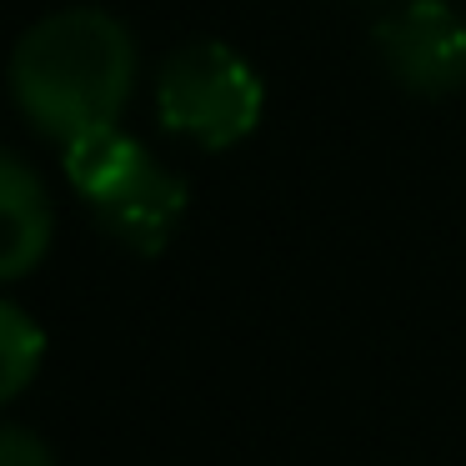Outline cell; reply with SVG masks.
<instances>
[{"mask_svg":"<svg viewBox=\"0 0 466 466\" xmlns=\"http://www.w3.org/2000/svg\"><path fill=\"white\" fill-rule=\"evenodd\" d=\"M136 91V41L111 11L66 5L15 41L11 96L21 116L51 141L121 126Z\"/></svg>","mask_w":466,"mask_h":466,"instance_id":"cell-1","label":"cell"},{"mask_svg":"<svg viewBox=\"0 0 466 466\" xmlns=\"http://www.w3.org/2000/svg\"><path fill=\"white\" fill-rule=\"evenodd\" d=\"M266 86L256 66L226 41H191L156 76V116L171 136L201 151H231L261 126Z\"/></svg>","mask_w":466,"mask_h":466,"instance_id":"cell-2","label":"cell"},{"mask_svg":"<svg viewBox=\"0 0 466 466\" xmlns=\"http://www.w3.org/2000/svg\"><path fill=\"white\" fill-rule=\"evenodd\" d=\"M376 56L396 86L446 96L466 86V15L451 0H396L376 21Z\"/></svg>","mask_w":466,"mask_h":466,"instance_id":"cell-3","label":"cell"},{"mask_svg":"<svg viewBox=\"0 0 466 466\" xmlns=\"http://www.w3.org/2000/svg\"><path fill=\"white\" fill-rule=\"evenodd\" d=\"M91 216L101 221V231L111 236V241L126 246V251L156 256V251H166V241H171L176 231H181L186 181L146 151L101 201H91Z\"/></svg>","mask_w":466,"mask_h":466,"instance_id":"cell-4","label":"cell"},{"mask_svg":"<svg viewBox=\"0 0 466 466\" xmlns=\"http://www.w3.org/2000/svg\"><path fill=\"white\" fill-rule=\"evenodd\" d=\"M56 241V211L46 181L0 146V281H21Z\"/></svg>","mask_w":466,"mask_h":466,"instance_id":"cell-5","label":"cell"},{"mask_svg":"<svg viewBox=\"0 0 466 466\" xmlns=\"http://www.w3.org/2000/svg\"><path fill=\"white\" fill-rule=\"evenodd\" d=\"M141 156H146V146L131 141L121 126H101V131H81V136H71V141H61V171H66V181H71V191L91 206V201H101Z\"/></svg>","mask_w":466,"mask_h":466,"instance_id":"cell-6","label":"cell"},{"mask_svg":"<svg viewBox=\"0 0 466 466\" xmlns=\"http://www.w3.org/2000/svg\"><path fill=\"white\" fill-rule=\"evenodd\" d=\"M46 361V331L31 311L0 301V406H11Z\"/></svg>","mask_w":466,"mask_h":466,"instance_id":"cell-7","label":"cell"},{"mask_svg":"<svg viewBox=\"0 0 466 466\" xmlns=\"http://www.w3.org/2000/svg\"><path fill=\"white\" fill-rule=\"evenodd\" d=\"M0 466H56V456L31 426L0 421Z\"/></svg>","mask_w":466,"mask_h":466,"instance_id":"cell-8","label":"cell"},{"mask_svg":"<svg viewBox=\"0 0 466 466\" xmlns=\"http://www.w3.org/2000/svg\"><path fill=\"white\" fill-rule=\"evenodd\" d=\"M361 5H371V0H361Z\"/></svg>","mask_w":466,"mask_h":466,"instance_id":"cell-9","label":"cell"}]
</instances>
